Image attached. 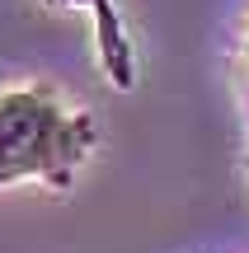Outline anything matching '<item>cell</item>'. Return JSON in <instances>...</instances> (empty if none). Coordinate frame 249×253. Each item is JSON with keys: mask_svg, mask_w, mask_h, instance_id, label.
Returning a JSON list of instances; mask_svg holds the SVG:
<instances>
[{"mask_svg": "<svg viewBox=\"0 0 249 253\" xmlns=\"http://www.w3.org/2000/svg\"><path fill=\"white\" fill-rule=\"evenodd\" d=\"M235 94H240V108L249 122V14L240 24V42H235Z\"/></svg>", "mask_w": 249, "mask_h": 253, "instance_id": "cell-3", "label": "cell"}, {"mask_svg": "<svg viewBox=\"0 0 249 253\" xmlns=\"http://www.w3.org/2000/svg\"><path fill=\"white\" fill-rule=\"evenodd\" d=\"M94 145V122L80 103H66L52 84L0 89V188L52 183L66 188Z\"/></svg>", "mask_w": 249, "mask_h": 253, "instance_id": "cell-1", "label": "cell"}, {"mask_svg": "<svg viewBox=\"0 0 249 253\" xmlns=\"http://www.w3.org/2000/svg\"><path fill=\"white\" fill-rule=\"evenodd\" d=\"M52 9H90L94 14V33H99V61L108 71V80H118L122 89L132 84V47H127V33L118 24V9L113 0H47Z\"/></svg>", "mask_w": 249, "mask_h": 253, "instance_id": "cell-2", "label": "cell"}]
</instances>
